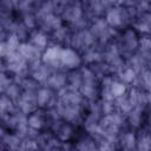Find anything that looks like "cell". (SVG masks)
<instances>
[{
	"label": "cell",
	"mask_w": 151,
	"mask_h": 151,
	"mask_svg": "<svg viewBox=\"0 0 151 151\" xmlns=\"http://www.w3.org/2000/svg\"><path fill=\"white\" fill-rule=\"evenodd\" d=\"M59 15L61 17L63 21L68 24L70 26H77L79 28H84V17H85V9L83 6V2L79 0L77 1H70L64 2L61 6Z\"/></svg>",
	"instance_id": "obj_1"
},
{
	"label": "cell",
	"mask_w": 151,
	"mask_h": 151,
	"mask_svg": "<svg viewBox=\"0 0 151 151\" xmlns=\"http://www.w3.org/2000/svg\"><path fill=\"white\" fill-rule=\"evenodd\" d=\"M117 42L119 45V48H120V52H122L123 57L125 59H127L133 53L137 52L138 42H139L138 32L132 26H129V27L124 28V31L122 32L120 38Z\"/></svg>",
	"instance_id": "obj_2"
},
{
	"label": "cell",
	"mask_w": 151,
	"mask_h": 151,
	"mask_svg": "<svg viewBox=\"0 0 151 151\" xmlns=\"http://www.w3.org/2000/svg\"><path fill=\"white\" fill-rule=\"evenodd\" d=\"M96 42L97 41H96L93 34L91 33V31L88 28L84 27V28H79V29H76L74 32H72L70 46L76 48L80 53H84L85 51L94 47Z\"/></svg>",
	"instance_id": "obj_3"
},
{
	"label": "cell",
	"mask_w": 151,
	"mask_h": 151,
	"mask_svg": "<svg viewBox=\"0 0 151 151\" xmlns=\"http://www.w3.org/2000/svg\"><path fill=\"white\" fill-rule=\"evenodd\" d=\"M83 55L79 51L71 46H63L61 50V68L66 72L79 70L83 66Z\"/></svg>",
	"instance_id": "obj_4"
},
{
	"label": "cell",
	"mask_w": 151,
	"mask_h": 151,
	"mask_svg": "<svg viewBox=\"0 0 151 151\" xmlns=\"http://www.w3.org/2000/svg\"><path fill=\"white\" fill-rule=\"evenodd\" d=\"M61 50H63L61 45H58V44L48 45V47L42 51L41 61L53 71L63 70L61 68Z\"/></svg>",
	"instance_id": "obj_5"
},
{
	"label": "cell",
	"mask_w": 151,
	"mask_h": 151,
	"mask_svg": "<svg viewBox=\"0 0 151 151\" xmlns=\"http://www.w3.org/2000/svg\"><path fill=\"white\" fill-rule=\"evenodd\" d=\"M37 101L39 109H51L57 106L58 103V93L50 87L41 85L40 88L37 91Z\"/></svg>",
	"instance_id": "obj_6"
},
{
	"label": "cell",
	"mask_w": 151,
	"mask_h": 151,
	"mask_svg": "<svg viewBox=\"0 0 151 151\" xmlns=\"http://www.w3.org/2000/svg\"><path fill=\"white\" fill-rule=\"evenodd\" d=\"M28 126L37 131L48 130L50 127V118L47 116V111L45 109H37L32 113L27 116Z\"/></svg>",
	"instance_id": "obj_7"
},
{
	"label": "cell",
	"mask_w": 151,
	"mask_h": 151,
	"mask_svg": "<svg viewBox=\"0 0 151 151\" xmlns=\"http://www.w3.org/2000/svg\"><path fill=\"white\" fill-rule=\"evenodd\" d=\"M15 105L19 111H21L22 113L28 116L29 113H32L33 111L39 109L38 101H37V92L22 91L20 98L15 101Z\"/></svg>",
	"instance_id": "obj_8"
},
{
	"label": "cell",
	"mask_w": 151,
	"mask_h": 151,
	"mask_svg": "<svg viewBox=\"0 0 151 151\" xmlns=\"http://www.w3.org/2000/svg\"><path fill=\"white\" fill-rule=\"evenodd\" d=\"M18 52L20 53V55L27 61L28 65H32L34 63H38L41 60V54L42 51H40L39 48H37L34 45H32L29 41H21L18 48Z\"/></svg>",
	"instance_id": "obj_9"
},
{
	"label": "cell",
	"mask_w": 151,
	"mask_h": 151,
	"mask_svg": "<svg viewBox=\"0 0 151 151\" xmlns=\"http://www.w3.org/2000/svg\"><path fill=\"white\" fill-rule=\"evenodd\" d=\"M118 149L123 150H137V133L132 129L123 130L117 139Z\"/></svg>",
	"instance_id": "obj_10"
},
{
	"label": "cell",
	"mask_w": 151,
	"mask_h": 151,
	"mask_svg": "<svg viewBox=\"0 0 151 151\" xmlns=\"http://www.w3.org/2000/svg\"><path fill=\"white\" fill-rule=\"evenodd\" d=\"M145 112L146 111L142 107H133L126 114V126L134 131H138L139 129H142L146 117Z\"/></svg>",
	"instance_id": "obj_11"
},
{
	"label": "cell",
	"mask_w": 151,
	"mask_h": 151,
	"mask_svg": "<svg viewBox=\"0 0 151 151\" xmlns=\"http://www.w3.org/2000/svg\"><path fill=\"white\" fill-rule=\"evenodd\" d=\"M44 85L55 92H59L60 90H63L64 87L67 86V73L63 72V70L53 71Z\"/></svg>",
	"instance_id": "obj_12"
},
{
	"label": "cell",
	"mask_w": 151,
	"mask_h": 151,
	"mask_svg": "<svg viewBox=\"0 0 151 151\" xmlns=\"http://www.w3.org/2000/svg\"><path fill=\"white\" fill-rule=\"evenodd\" d=\"M132 27L143 35H151V12L145 11L139 13L132 24Z\"/></svg>",
	"instance_id": "obj_13"
},
{
	"label": "cell",
	"mask_w": 151,
	"mask_h": 151,
	"mask_svg": "<svg viewBox=\"0 0 151 151\" xmlns=\"http://www.w3.org/2000/svg\"><path fill=\"white\" fill-rule=\"evenodd\" d=\"M27 41H29L32 45H34L40 51H44L45 48L48 47V44H50V34L46 33V32H44V31H41V29H39V28H37V29L31 31Z\"/></svg>",
	"instance_id": "obj_14"
},
{
	"label": "cell",
	"mask_w": 151,
	"mask_h": 151,
	"mask_svg": "<svg viewBox=\"0 0 151 151\" xmlns=\"http://www.w3.org/2000/svg\"><path fill=\"white\" fill-rule=\"evenodd\" d=\"M116 76H117V78H118L119 80H122L123 83H125L127 86L134 85L136 81H137V79H138V73H137L131 66H129L127 64H126V66H125L123 70H120Z\"/></svg>",
	"instance_id": "obj_15"
},
{
	"label": "cell",
	"mask_w": 151,
	"mask_h": 151,
	"mask_svg": "<svg viewBox=\"0 0 151 151\" xmlns=\"http://www.w3.org/2000/svg\"><path fill=\"white\" fill-rule=\"evenodd\" d=\"M137 150H151V132L143 127L137 132Z\"/></svg>",
	"instance_id": "obj_16"
},
{
	"label": "cell",
	"mask_w": 151,
	"mask_h": 151,
	"mask_svg": "<svg viewBox=\"0 0 151 151\" xmlns=\"http://www.w3.org/2000/svg\"><path fill=\"white\" fill-rule=\"evenodd\" d=\"M137 53H139L149 63L151 61V37L150 35H143L139 38Z\"/></svg>",
	"instance_id": "obj_17"
},
{
	"label": "cell",
	"mask_w": 151,
	"mask_h": 151,
	"mask_svg": "<svg viewBox=\"0 0 151 151\" xmlns=\"http://www.w3.org/2000/svg\"><path fill=\"white\" fill-rule=\"evenodd\" d=\"M127 91H129V86L125 83H123L118 78L112 79V81L110 84V93L113 97V99L124 96L125 93H127Z\"/></svg>",
	"instance_id": "obj_18"
},
{
	"label": "cell",
	"mask_w": 151,
	"mask_h": 151,
	"mask_svg": "<svg viewBox=\"0 0 151 151\" xmlns=\"http://www.w3.org/2000/svg\"><path fill=\"white\" fill-rule=\"evenodd\" d=\"M114 106H116V111L120 112L122 114H124L126 117V114L133 109L130 99H129V96L127 93H125L124 96L122 97H118L114 99Z\"/></svg>",
	"instance_id": "obj_19"
},
{
	"label": "cell",
	"mask_w": 151,
	"mask_h": 151,
	"mask_svg": "<svg viewBox=\"0 0 151 151\" xmlns=\"http://www.w3.org/2000/svg\"><path fill=\"white\" fill-rule=\"evenodd\" d=\"M134 85H137V86L144 88L146 92L151 93V68H147L143 73L138 74V79Z\"/></svg>",
	"instance_id": "obj_20"
},
{
	"label": "cell",
	"mask_w": 151,
	"mask_h": 151,
	"mask_svg": "<svg viewBox=\"0 0 151 151\" xmlns=\"http://www.w3.org/2000/svg\"><path fill=\"white\" fill-rule=\"evenodd\" d=\"M2 93H5L7 97H9L14 103L20 98L21 93H22V88H21V85L18 83V81H13Z\"/></svg>",
	"instance_id": "obj_21"
},
{
	"label": "cell",
	"mask_w": 151,
	"mask_h": 151,
	"mask_svg": "<svg viewBox=\"0 0 151 151\" xmlns=\"http://www.w3.org/2000/svg\"><path fill=\"white\" fill-rule=\"evenodd\" d=\"M31 1H32V2H33V4H34V5H37V4H38V5H39V4H40V2H42V0H31Z\"/></svg>",
	"instance_id": "obj_22"
},
{
	"label": "cell",
	"mask_w": 151,
	"mask_h": 151,
	"mask_svg": "<svg viewBox=\"0 0 151 151\" xmlns=\"http://www.w3.org/2000/svg\"><path fill=\"white\" fill-rule=\"evenodd\" d=\"M149 11L151 12V1H150V4H149Z\"/></svg>",
	"instance_id": "obj_23"
},
{
	"label": "cell",
	"mask_w": 151,
	"mask_h": 151,
	"mask_svg": "<svg viewBox=\"0 0 151 151\" xmlns=\"http://www.w3.org/2000/svg\"><path fill=\"white\" fill-rule=\"evenodd\" d=\"M65 2H70V1H77V0H64Z\"/></svg>",
	"instance_id": "obj_24"
},
{
	"label": "cell",
	"mask_w": 151,
	"mask_h": 151,
	"mask_svg": "<svg viewBox=\"0 0 151 151\" xmlns=\"http://www.w3.org/2000/svg\"><path fill=\"white\" fill-rule=\"evenodd\" d=\"M53 1H64V0H53Z\"/></svg>",
	"instance_id": "obj_25"
}]
</instances>
